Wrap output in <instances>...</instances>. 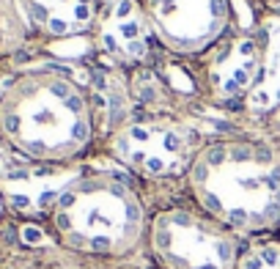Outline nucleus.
I'll list each match as a JSON object with an SVG mask.
<instances>
[{
	"label": "nucleus",
	"mask_w": 280,
	"mask_h": 269,
	"mask_svg": "<svg viewBox=\"0 0 280 269\" xmlns=\"http://www.w3.org/2000/svg\"><path fill=\"white\" fill-rule=\"evenodd\" d=\"M71 269H116V266H71ZM121 269V266H118Z\"/></svg>",
	"instance_id": "nucleus-13"
},
{
	"label": "nucleus",
	"mask_w": 280,
	"mask_h": 269,
	"mask_svg": "<svg viewBox=\"0 0 280 269\" xmlns=\"http://www.w3.org/2000/svg\"><path fill=\"white\" fill-rule=\"evenodd\" d=\"M94 36L99 55L116 69H138L148 63L157 42L143 0H99Z\"/></svg>",
	"instance_id": "nucleus-8"
},
{
	"label": "nucleus",
	"mask_w": 280,
	"mask_h": 269,
	"mask_svg": "<svg viewBox=\"0 0 280 269\" xmlns=\"http://www.w3.org/2000/svg\"><path fill=\"white\" fill-rule=\"evenodd\" d=\"M132 85L124 69H110V72H97L94 77V91H91V110L94 121L107 124L110 132H116L121 124L132 118Z\"/></svg>",
	"instance_id": "nucleus-11"
},
{
	"label": "nucleus",
	"mask_w": 280,
	"mask_h": 269,
	"mask_svg": "<svg viewBox=\"0 0 280 269\" xmlns=\"http://www.w3.org/2000/svg\"><path fill=\"white\" fill-rule=\"evenodd\" d=\"M269 3L275 6V9H277V14H280V0H269Z\"/></svg>",
	"instance_id": "nucleus-14"
},
{
	"label": "nucleus",
	"mask_w": 280,
	"mask_h": 269,
	"mask_svg": "<svg viewBox=\"0 0 280 269\" xmlns=\"http://www.w3.org/2000/svg\"><path fill=\"white\" fill-rule=\"evenodd\" d=\"M236 269H280V242H258L245 247Z\"/></svg>",
	"instance_id": "nucleus-12"
},
{
	"label": "nucleus",
	"mask_w": 280,
	"mask_h": 269,
	"mask_svg": "<svg viewBox=\"0 0 280 269\" xmlns=\"http://www.w3.org/2000/svg\"><path fill=\"white\" fill-rule=\"evenodd\" d=\"M148 215L138 189L97 173L69 184L55 201V228L71 250L94 258H124L148 236Z\"/></svg>",
	"instance_id": "nucleus-2"
},
{
	"label": "nucleus",
	"mask_w": 280,
	"mask_h": 269,
	"mask_svg": "<svg viewBox=\"0 0 280 269\" xmlns=\"http://www.w3.org/2000/svg\"><path fill=\"white\" fill-rule=\"evenodd\" d=\"M203 143L206 140L195 124L165 113H151L140 118L132 116L107 138L110 154L126 170L143 179L187 176Z\"/></svg>",
	"instance_id": "nucleus-5"
},
{
	"label": "nucleus",
	"mask_w": 280,
	"mask_h": 269,
	"mask_svg": "<svg viewBox=\"0 0 280 269\" xmlns=\"http://www.w3.org/2000/svg\"><path fill=\"white\" fill-rule=\"evenodd\" d=\"M148 250L162 269H236L239 234L203 209L171 206L151 217Z\"/></svg>",
	"instance_id": "nucleus-4"
},
{
	"label": "nucleus",
	"mask_w": 280,
	"mask_h": 269,
	"mask_svg": "<svg viewBox=\"0 0 280 269\" xmlns=\"http://www.w3.org/2000/svg\"><path fill=\"white\" fill-rule=\"evenodd\" d=\"M154 39L173 55H201L228 33L231 0H143Z\"/></svg>",
	"instance_id": "nucleus-7"
},
{
	"label": "nucleus",
	"mask_w": 280,
	"mask_h": 269,
	"mask_svg": "<svg viewBox=\"0 0 280 269\" xmlns=\"http://www.w3.org/2000/svg\"><path fill=\"white\" fill-rule=\"evenodd\" d=\"M258 36L264 42V63L253 93L245 99L247 113H272L280 105V14H267L258 22Z\"/></svg>",
	"instance_id": "nucleus-10"
},
{
	"label": "nucleus",
	"mask_w": 280,
	"mask_h": 269,
	"mask_svg": "<svg viewBox=\"0 0 280 269\" xmlns=\"http://www.w3.org/2000/svg\"><path fill=\"white\" fill-rule=\"evenodd\" d=\"M30 28L50 36H77L94 28L99 0H22Z\"/></svg>",
	"instance_id": "nucleus-9"
},
{
	"label": "nucleus",
	"mask_w": 280,
	"mask_h": 269,
	"mask_svg": "<svg viewBox=\"0 0 280 269\" xmlns=\"http://www.w3.org/2000/svg\"><path fill=\"white\" fill-rule=\"evenodd\" d=\"M184 179L195 206L239 236L280 225V146L272 140L247 134L212 138Z\"/></svg>",
	"instance_id": "nucleus-1"
},
{
	"label": "nucleus",
	"mask_w": 280,
	"mask_h": 269,
	"mask_svg": "<svg viewBox=\"0 0 280 269\" xmlns=\"http://www.w3.org/2000/svg\"><path fill=\"white\" fill-rule=\"evenodd\" d=\"M3 129L39 160L74 157L91 143V97L66 74H39L20 83V102L6 110Z\"/></svg>",
	"instance_id": "nucleus-3"
},
{
	"label": "nucleus",
	"mask_w": 280,
	"mask_h": 269,
	"mask_svg": "<svg viewBox=\"0 0 280 269\" xmlns=\"http://www.w3.org/2000/svg\"><path fill=\"white\" fill-rule=\"evenodd\" d=\"M195 61L203 97L220 107H242L258 83L264 42L258 30H234Z\"/></svg>",
	"instance_id": "nucleus-6"
}]
</instances>
